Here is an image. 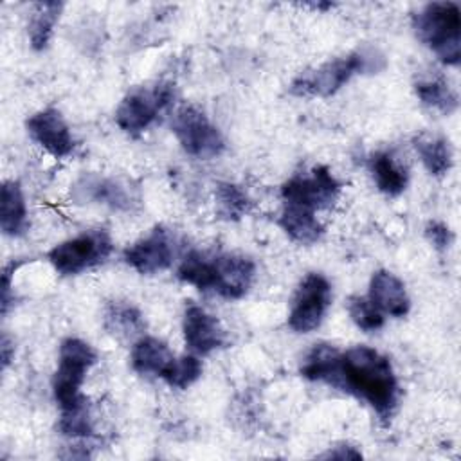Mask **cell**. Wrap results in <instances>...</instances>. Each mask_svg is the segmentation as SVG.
Wrapping results in <instances>:
<instances>
[{
  "instance_id": "cell-1",
  "label": "cell",
  "mask_w": 461,
  "mask_h": 461,
  "mask_svg": "<svg viewBox=\"0 0 461 461\" xmlns=\"http://www.w3.org/2000/svg\"><path fill=\"white\" fill-rule=\"evenodd\" d=\"M330 385L366 402L384 423L398 403V382L389 358L367 346L340 351Z\"/></svg>"
},
{
  "instance_id": "cell-2",
  "label": "cell",
  "mask_w": 461,
  "mask_h": 461,
  "mask_svg": "<svg viewBox=\"0 0 461 461\" xmlns=\"http://www.w3.org/2000/svg\"><path fill=\"white\" fill-rule=\"evenodd\" d=\"M176 276L202 292L211 290L225 299H241L254 283L256 265L250 258L236 252L191 250L180 261Z\"/></svg>"
},
{
  "instance_id": "cell-3",
  "label": "cell",
  "mask_w": 461,
  "mask_h": 461,
  "mask_svg": "<svg viewBox=\"0 0 461 461\" xmlns=\"http://www.w3.org/2000/svg\"><path fill=\"white\" fill-rule=\"evenodd\" d=\"M385 68V58L371 47H362L346 56L324 61L315 68L299 72L288 92L295 97H330L337 94L355 74L378 72Z\"/></svg>"
},
{
  "instance_id": "cell-4",
  "label": "cell",
  "mask_w": 461,
  "mask_h": 461,
  "mask_svg": "<svg viewBox=\"0 0 461 461\" xmlns=\"http://www.w3.org/2000/svg\"><path fill=\"white\" fill-rule=\"evenodd\" d=\"M418 40L445 65L461 61V13L454 2H430L412 18Z\"/></svg>"
},
{
  "instance_id": "cell-5",
  "label": "cell",
  "mask_w": 461,
  "mask_h": 461,
  "mask_svg": "<svg viewBox=\"0 0 461 461\" xmlns=\"http://www.w3.org/2000/svg\"><path fill=\"white\" fill-rule=\"evenodd\" d=\"M95 362L97 353L88 342L68 337L59 344L58 369L52 378V393L59 411H68L88 402L81 394V385Z\"/></svg>"
},
{
  "instance_id": "cell-6",
  "label": "cell",
  "mask_w": 461,
  "mask_h": 461,
  "mask_svg": "<svg viewBox=\"0 0 461 461\" xmlns=\"http://www.w3.org/2000/svg\"><path fill=\"white\" fill-rule=\"evenodd\" d=\"M175 99V85L158 81L153 86H137L130 90L115 110L117 126L128 135H139L148 130Z\"/></svg>"
},
{
  "instance_id": "cell-7",
  "label": "cell",
  "mask_w": 461,
  "mask_h": 461,
  "mask_svg": "<svg viewBox=\"0 0 461 461\" xmlns=\"http://www.w3.org/2000/svg\"><path fill=\"white\" fill-rule=\"evenodd\" d=\"M112 247V238L104 229H90L52 247L47 259L58 274L76 276L103 263L110 256Z\"/></svg>"
},
{
  "instance_id": "cell-8",
  "label": "cell",
  "mask_w": 461,
  "mask_h": 461,
  "mask_svg": "<svg viewBox=\"0 0 461 461\" xmlns=\"http://www.w3.org/2000/svg\"><path fill=\"white\" fill-rule=\"evenodd\" d=\"M171 130L182 149L202 160L214 158L223 153L225 140L209 117L193 104H182L175 110Z\"/></svg>"
},
{
  "instance_id": "cell-9",
  "label": "cell",
  "mask_w": 461,
  "mask_h": 461,
  "mask_svg": "<svg viewBox=\"0 0 461 461\" xmlns=\"http://www.w3.org/2000/svg\"><path fill=\"white\" fill-rule=\"evenodd\" d=\"M70 196L76 203H99L121 212H131L140 205L139 189L128 180L99 173H83L76 178Z\"/></svg>"
},
{
  "instance_id": "cell-10",
  "label": "cell",
  "mask_w": 461,
  "mask_h": 461,
  "mask_svg": "<svg viewBox=\"0 0 461 461\" xmlns=\"http://www.w3.org/2000/svg\"><path fill=\"white\" fill-rule=\"evenodd\" d=\"M340 189L342 184L333 176L330 167L315 166L310 173H299L288 178L281 187V198L283 203L317 211L333 205Z\"/></svg>"
},
{
  "instance_id": "cell-11",
  "label": "cell",
  "mask_w": 461,
  "mask_h": 461,
  "mask_svg": "<svg viewBox=\"0 0 461 461\" xmlns=\"http://www.w3.org/2000/svg\"><path fill=\"white\" fill-rule=\"evenodd\" d=\"M331 304V285L330 281L319 274L310 272L299 283L290 313L288 326L295 333H310L321 326L328 308Z\"/></svg>"
},
{
  "instance_id": "cell-12",
  "label": "cell",
  "mask_w": 461,
  "mask_h": 461,
  "mask_svg": "<svg viewBox=\"0 0 461 461\" xmlns=\"http://www.w3.org/2000/svg\"><path fill=\"white\" fill-rule=\"evenodd\" d=\"M25 126L31 139L54 158H65L76 148L70 128L56 108H45L32 113Z\"/></svg>"
},
{
  "instance_id": "cell-13",
  "label": "cell",
  "mask_w": 461,
  "mask_h": 461,
  "mask_svg": "<svg viewBox=\"0 0 461 461\" xmlns=\"http://www.w3.org/2000/svg\"><path fill=\"white\" fill-rule=\"evenodd\" d=\"M122 259L142 276L166 270L173 263V245L167 230L155 227L146 238L126 247Z\"/></svg>"
},
{
  "instance_id": "cell-14",
  "label": "cell",
  "mask_w": 461,
  "mask_h": 461,
  "mask_svg": "<svg viewBox=\"0 0 461 461\" xmlns=\"http://www.w3.org/2000/svg\"><path fill=\"white\" fill-rule=\"evenodd\" d=\"M182 331L185 346L194 355H209L214 349L223 348L227 335L220 321L207 313L202 306L189 304L184 312Z\"/></svg>"
},
{
  "instance_id": "cell-15",
  "label": "cell",
  "mask_w": 461,
  "mask_h": 461,
  "mask_svg": "<svg viewBox=\"0 0 461 461\" xmlns=\"http://www.w3.org/2000/svg\"><path fill=\"white\" fill-rule=\"evenodd\" d=\"M371 303L382 312L393 317H405L411 310V299L405 285L387 270H376L369 281Z\"/></svg>"
},
{
  "instance_id": "cell-16",
  "label": "cell",
  "mask_w": 461,
  "mask_h": 461,
  "mask_svg": "<svg viewBox=\"0 0 461 461\" xmlns=\"http://www.w3.org/2000/svg\"><path fill=\"white\" fill-rule=\"evenodd\" d=\"M279 227L292 241L301 245L317 243L324 232V227L315 216V211L288 203H283V211L279 214Z\"/></svg>"
},
{
  "instance_id": "cell-17",
  "label": "cell",
  "mask_w": 461,
  "mask_h": 461,
  "mask_svg": "<svg viewBox=\"0 0 461 461\" xmlns=\"http://www.w3.org/2000/svg\"><path fill=\"white\" fill-rule=\"evenodd\" d=\"M414 92L425 106L434 108L445 115H450L452 112L457 110V104H459L457 94L448 85L445 76L439 74L438 70L421 74L414 81Z\"/></svg>"
},
{
  "instance_id": "cell-18",
  "label": "cell",
  "mask_w": 461,
  "mask_h": 461,
  "mask_svg": "<svg viewBox=\"0 0 461 461\" xmlns=\"http://www.w3.org/2000/svg\"><path fill=\"white\" fill-rule=\"evenodd\" d=\"M173 358L167 344L157 337H139L131 348V367L144 376H160Z\"/></svg>"
},
{
  "instance_id": "cell-19",
  "label": "cell",
  "mask_w": 461,
  "mask_h": 461,
  "mask_svg": "<svg viewBox=\"0 0 461 461\" xmlns=\"http://www.w3.org/2000/svg\"><path fill=\"white\" fill-rule=\"evenodd\" d=\"M369 169L378 191L387 196H398L405 191L409 182L407 167L391 153L376 151L369 158Z\"/></svg>"
},
{
  "instance_id": "cell-20",
  "label": "cell",
  "mask_w": 461,
  "mask_h": 461,
  "mask_svg": "<svg viewBox=\"0 0 461 461\" xmlns=\"http://www.w3.org/2000/svg\"><path fill=\"white\" fill-rule=\"evenodd\" d=\"M103 322L106 331L119 340L135 339L146 330L140 310L128 301H110L104 308Z\"/></svg>"
},
{
  "instance_id": "cell-21",
  "label": "cell",
  "mask_w": 461,
  "mask_h": 461,
  "mask_svg": "<svg viewBox=\"0 0 461 461\" xmlns=\"http://www.w3.org/2000/svg\"><path fill=\"white\" fill-rule=\"evenodd\" d=\"M0 227L7 236H20L27 227V207L22 187L14 180H5L0 191Z\"/></svg>"
},
{
  "instance_id": "cell-22",
  "label": "cell",
  "mask_w": 461,
  "mask_h": 461,
  "mask_svg": "<svg viewBox=\"0 0 461 461\" xmlns=\"http://www.w3.org/2000/svg\"><path fill=\"white\" fill-rule=\"evenodd\" d=\"M63 7H65L63 2H52V0L32 4L27 32H29L31 47L34 50L47 49L54 32V25L58 23Z\"/></svg>"
},
{
  "instance_id": "cell-23",
  "label": "cell",
  "mask_w": 461,
  "mask_h": 461,
  "mask_svg": "<svg viewBox=\"0 0 461 461\" xmlns=\"http://www.w3.org/2000/svg\"><path fill=\"white\" fill-rule=\"evenodd\" d=\"M414 148L425 169L434 176H443L452 167V149L448 140L439 135L420 133L414 137Z\"/></svg>"
},
{
  "instance_id": "cell-24",
  "label": "cell",
  "mask_w": 461,
  "mask_h": 461,
  "mask_svg": "<svg viewBox=\"0 0 461 461\" xmlns=\"http://www.w3.org/2000/svg\"><path fill=\"white\" fill-rule=\"evenodd\" d=\"M216 214L227 221H238L250 209V198L247 193L230 182H220L214 189Z\"/></svg>"
},
{
  "instance_id": "cell-25",
  "label": "cell",
  "mask_w": 461,
  "mask_h": 461,
  "mask_svg": "<svg viewBox=\"0 0 461 461\" xmlns=\"http://www.w3.org/2000/svg\"><path fill=\"white\" fill-rule=\"evenodd\" d=\"M202 375V362L196 355H184L178 358H173L169 366L162 371L160 378L175 389H187L193 385Z\"/></svg>"
},
{
  "instance_id": "cell-26",
  "label": "cell",
  "mask_w": 461,
  "mask_h": 461,
  "mask_svg": "<svg viewBox=\"0 0 461 461\" xmlns=\"http://www.w3.org/2000/svg\"><path fill=\"white\" fill-rule=\"evenodd\" d=\"M348 312L351 321L362 330V331H376L384 326V313L371 303L369 297L355 295L348 303Z\"/></svg>"
},
{
  "instance_id": "cell-27",
  "label": "cell",
  "mask_w": 461,
  "mask_h": 461,
  "mask_svg": "<svg viewBox=\"0 0 461 461\" xmlns=\"http://www.w3.org/2000/svg\"><path fill=\"white\" fill-rule=\"evenodd\" d=\"M59 432L68 438H86L92 434V418H90V409L88 402L83 405H77L68 411H61L59 416Z\"/></svg>"
},
{
  "instance_id": "cell-28",
  "label": "cell",
  "mask_w": 461,
  "mask_h": 461,
  "mask_svg": "<svg viewBox=\"0 0 461 461\" xmlns=\"http://www.w3.org/2000/svg\"><path fill=\"white\" fill-rule=\"evenodd\" d=\"M425 238L436 250H447L454 241L450 227L443 221H429L425 227Z\"/></svg>"
},
{
  "instance_id": "cell-29",
  "label": "cell",
  "mask_w": 461,
  "mask_h": 461,
  "mask_svg": "<svg viewBox=\"0 0 461 461\" xmlns=\"http://www.w3.org/2000/svg\"><path fill=\"white\" fill-rule=\"evenodd\" d=\"M22 265H23V261L13 259V261H9V263L4 267V270H2V315L7 313L9 304H11V301H13V295H11L13 285H11V283H13L14 272H16Z\"/></svg>"
},
{
  "instance_id": "cell-30",
  "label": "cell",
  "mask_w": 461,
  "mask_h": 461,
  "mask_svg": "<svg viewBox=\"0 0 461 461\" xmlns=\"http://www.w3.org/2000/svg\"><path fill=\"white\" fill-rule=\"evenodd\" d=\"M319 457L321 459H360L362 454L351 445H337V447L326 450L324 454H321Z\"/></svg>"
},
{
  "instance_id": "cell-31",
  "label": "cell",
  "mask_w": 461,
  "mask_h": 461,
  "mask_svg": "<svg viewBox=\"0 0 461 461\" xmlns=\"http://www.w3.org/2000/svg\"><path fill=\"white\" fill-rule=\"evenodd\" d=\"M0 355H2V369H5L11 364L13 357H14V342L11 340V337L7 333H2Z\"/></svg>"
}]
</instances>
